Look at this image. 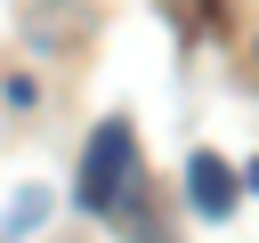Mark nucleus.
<instances>
[{"label": "nucleus", "instance_id": "obj_1", "mask_svg": "<svg viewBox=\"0 0 259 243\" xmlns=\"http://www.w3.org/2000/svg\"><path fill=\"white\" fill-rule=\"evenodd\" d=\"M130 170H138V138H130V122H105V130L89 138V154H81V178H73V202L105 219V211H113V202H121V194L138 186Z\"/></svg>", "mask_w": 259, "mask_h": 243}, {"label": "nucleus", "instance_id": "obj_2", "mask_svg": "<svg viewBox=\"0 0 259 243\" xmlns=\"http://www.w3.org/2000/svg\"><path fill=\"white\" fill-rule=\"evenodd\" d=\"M186 202H194L202 219H227V211H235V170H227L219 154H194V162H186Z\"/></svg>", "mask_w": 259, "mask_h": 243}, {"label": "nucleus", "instance_id": "obj_3", "mask_svg": "<svg viewBox=\"0 0 259 243\" xmlns=\"http://www.w3.org/2000/svg\"><path fill=\"white\" fill-rule=\"evenodd\" d=\"M251 186H259V162H251Z\"/></svg>", "mask_w": 259, "mask_h": 243}]
</instances>
